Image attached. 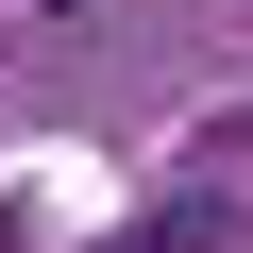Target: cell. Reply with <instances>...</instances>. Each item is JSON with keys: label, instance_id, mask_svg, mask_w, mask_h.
<instances>
[{"label": "cell", "instance_id": "cell-1", "mask_svg": "<svg viewBox=\"0 0 253 253\" xmlns=\"http://www.w3.org/2000/svg\"><path fill=\"white\" fill-rule=\"evenodd\" d=\"M101 17H118V0H0V34H34V51L51 34H101Z\"/></svg>", "mask_w": 253, "mask_h": 253}]
</instances>
